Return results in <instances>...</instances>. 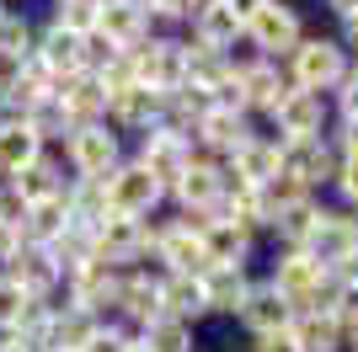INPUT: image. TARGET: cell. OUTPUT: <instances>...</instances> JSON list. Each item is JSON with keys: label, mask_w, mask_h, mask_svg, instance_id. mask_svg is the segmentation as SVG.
Returning <instances> with one entry per match:
<instances>
[{"label": "cell", "mask_w": 358, "mask_h": 352, "mask_svg": "<svg viewBox=\"0 0 358 352\" xmlns=\"http://www.w3.org/2000/svg\"><path fill=\"white\" fill-rule=\"evenodd\" d=\"M0 11H6V0H0Z\"/></svg>", "instance_id": "cell-54"}, {"label": "cell", "mask_w": 358, "mask_h": 352, "mask_svg": "<svg viewBox=\"0 0 358 352\" xmlns=\"http://www.w3.org/2000/svg\"><path fill=\"white\" fill-rule=\"evenodd\" d=\"M203 278V272H198ZM193 272H161V309L171 315V321H187L198 325L209 309H203V283H198Z\"/></svg>", "instance_id": "cell-34"}, {"label": "cell", "mask_w": 358, "mask_h": 352, "mask_svg": "<svg viewBox=\"0 0 358 352\" xmlns=\"http://www.w3.org/2000/svg\"><path fill=\"white\" fill-rule=\"evenodd\" d=\"M48 102H54V75H48L43 64H32V54L0 80V112L6 117H32Z\"/></svg>", "instance_id": "cell-18"}, {"label": "cell", "mask_w": 358, "mask_h": 352, "mask_svg": "<svg viewBox=\"0 0 358 352\" xmlns=\"http://www.w3.org/2000/svg\"><path fill=\"white\" fill-rule=\"evenodd\" d=\"M118 288H123V272H113V267H102V262H86L64 278L59 299L70 309L96 315V321H113V315H118Z\"/></svg>", "instance_id": "cell-11"}, {"label": "cell", "mask_w": 358, "mask_h": 352, "mask_svg": "<svg viewBox=\"0 0 358 352\" xmlns=\"http://www.w3.org/2000/svg\"><path fill=\"white\" fill-rule=\"evenodd\" d=\"M230 75H236V54H214V48H193L187 43V80L182 86L198 91V96H220L230 86Z\"/></svg>", "instance_id": "cell-32"}, {"label": "cell", "mask_w": 358, "mask_h": 352, "mask_svg": "<svg viewBox=\"0 0 358 352\" xmlns=\"http://www.w3.org/2000/svg\"><path fill=\"white\" fill-rule=\"evenodd\" d=\"M230 6H236V11H241V16H252V11H257V6H268V0H230Z\"/></svg>", "instance_id": "cell-51"}, {"label": "cell", "mask_w": 358, "mask_h": 352, "mask_svg": "<svg viewBox=\"0 0 358 352\" xmlns=\"http://www.w3.org/2000/svg\"><path fill=\"white\" fill-rule=\"evenodd\" d=\"M54 107L64 112V123L70 129H86V123H102L107 112V91L96 75H64V80H54Z\"/></svg>", "instance_id": "cell-23"}, {"label": "cell", "mask_w": 358, "mask_h": 352, "mask_svg": "<svg viewBox=\"0 0 358 352\" xmlns=\"http://www.w3.org/2000/svg\"><path fill=\"white\" fill-rule=\"evenodd\" d=\"M102 123L113 133H145V129H155L161 123V96L150 86H123V91H107V112H102Z\"/></svg>", "instance_id": "cell-21"}, {"label": "cell", "mask_w": 358, "mask_h": 352, "mask_svg": "<svg viewBox=\"0 0 358 352\" xmlns=\"http://www.w3.org/2000/svg\"><path fill=\"white\" fill-rule=\"evenodd\" d=\"M64 208H70L75 224L96 230V224L107 219V182H80V176H70V182H64Z\"/></svg>", "instance_id": "cell-36"}, {"label": "cell", "mask_w": 358, "mask_h": 352, "mask_svg": "<svg viewBox=\"0 0 358 352\" xmlns=\"http://www.w3.org/2000/svg\"><path fill=\"white\" fill-rule=\"evenodd\" d=\"M16 246H22V230H16V224H6V219H0V267L11 262V251H16Z\"/></svg>", "instance_id": "cell-49"}, {"label": "cell", "mask_w": 358, "mask_h": 352, "mask_svg": "<svg viewBox=\"0 0 358 352\" xmlns=\"http://www.w3.org/2000/svg\"><path fill=\"white\" fill-rule=\"evenodd\" d=\"M107 0H54V16L48 22H59V27L80 32V38H91L96 32V16H102Z\"/></svg>", "instance_id": "cell-40"}, {"label": "cell", "mask_w": 358, "mask_h": 352, "mask_svg": "<svg viewBox=\"0 0 358 352\" xmlns=\"http://www.w3.org/2000/svg\"><path fill=\"white\" fill-rule=\"evenodd\" d=\"M155 315H166V309H161V272H155V267H134V272H123L118 315H113V321L129 325V331H139V325H150Z\"/></svg>", "instance_id": "cell-22"}, {"label": "cell", "mask_w": 358, "mask_h": 352, "mask_svg": "<svg viewBox=\"0 0 358 352\" xmlns=\"http://www.w3.org/2000/svg\"><path fill=\"white\" fill-rule=\"evenodd\" d=\"M59 161H64V171L80 176V182H107V176L129 161V145H123V133H113L107 123H86V129H70V139L59 145Z\"/></svg>", "instance_id": "cell-3"}, {"label": "cell", "mask_w": 358, "mask_h": 352, "mask_svg": "<svg viewBox=\"0 0 358 352\" xmlns=\"http://www.w3.org/2000/svg\"><path fill=\"white\" fill-rule=\"evenodd\" d=\"M139 6L150 11V22H155V27H187L203 0H139Z\"/></svg>", "instance_id": "cell-41"}, {"label": "cell", "mask_w": 358, "mask_h": 352, "mask_svg": "<svg viewBox=\"0 0 358 352\" xmlns=\"http://www.w3.org/2000/svg\"><path fill=\"white\" fill-rule=\"evenodd\" d=\"M327 102L337 107V117H358V75H353V70H348V80H343L337 91H331Z\"/></svg>", "instance_id": "cell-46"}, {"label": "cell", "mask_w": 358, "mask_h": 352, "mask_svg": "<svg viewBox=\"0 0 358 352\" xmlns=\"http://www.w3.org/2000/svg\"><path fill=\"white\" fill-rule=\"evenodd\" d=\"M166 198L177 203V214H182L187 224H198V230H203V224L220 214V203H224V166L198 155V161L187 166V176H182L177 187L166 192Z\"/></svg>", "instance_id": "cell-8"}, {"label": "cell", "mask_w": 358, "mask_h": 352, "mask_svg": "<svg viewBox=\"0 0 358 352\" xmlns=\"http://www.w3.org/2000/svg\"><path fill=\"white\" fill-rule=\"evenodd\" d=\"M0 192H6V182H0Z\"/></svg>", "instance_id": "cell-55"}, {"label": "cell", "mask_w": 358, "mask_h": 352, "mask_svg": "<svg viewBox=\"0 0 358 352\" xmlns=\"http://www.w3.org/2000/svg\"><path fill=\"white\" fill-rule=\"evenodd\" d=\"M331 192L343 198L337 208L358 214V155H337V171H331Z\"/></svg>", "instance_id": "cell-43"}, {"label": "cell", "mask_w": 358, "mask_h": 352, "mask_svg": "<svg viewBox=\"0 0 358 352\" xmlns=\"http://www.w3.org/2000/svg\"><path fill=\"white\" fill-rule=\"evenodd\" d=\"M198 246H203V267H246V262H252V251H257V240L246 230H236L230 219L214 214V219L198 230Z\"/></svg>", "instance_id": "cell-27"}, {"label": "cell", "mask_w": 358, "mask_h": 352, "mask_svg": "<svg viewBox=\"0 0 358 352\" xmlns=\"http://www.w3.org/2000/svg\"><path fill=\"white\" fill-rule=\"evenodd\" d=\"M252 117L241 112V107H224V102H209L203 112H198V123H193V149L203 155V161H230L246 139H252Z\"/></svg>", "instance_id": "cell-9"}, {"label": "cell", "mask_w": 358, "mask_h": 352, "mask_svg": "<svg viewBox=\"0 0 358 352\" xmlns=\"http://www.w3.org/2000/svg\"><path fill=\"white\" fill-rule=\"evenodd\" d=\"M343 352H358V325H348V347Z\"/></svg>", "instance_id": "cell-52"}, {"label": "cell", "mask_w": 358, "mask_h": 352, "mask_svg": "<svg viewBox=\"0 0 358 352\" xmlns=\"http://www.w3.org/2000/svg\"><path fill=\"white\" fill-rule=\"evenodd\" d=\"M252 352H299L289 331H268V337H252Z\"/></svg>", "instance_id": "cell-48"}, {"label": "cell", "mask_w": 358, "mask_h": 352, "mask_svg": "<svg viewBox=\"0 0 358 352\" xmlns=\"http://www.w3.org/2000/svg\"><path fill=\"white\" fill-rule=\"evenodd\" d=\"M273 123V139H321L331 133V102L327 96H315V91H284V102L268 112Z\"/></svg>", "instance_id": "cell-14"}, {"label": "cell", "mask_w": 358, "mask_h": 352, "mask_svg": "<svg viewBox=\"0 0 358 352\" xmlns=\"http://www.w3.org/2000/svg\"><path fill=\"white\" fill-rule=\"evenodd\" d=\"M236 321H241V331H246V337H268V331H289L294 309H289L284 299H278V288L262 278V283H252V293H246V299H241Z\"/></svg>", "instance_id": "cell-26"}, {"label": "cell", "mask_w": 358, "mask_h": 352, "mask_svg": "<svg viewBox=\"0 0 358 352\" xmlns=\"http://www.w3.org/2000/svg\"><path fill=\"white\" fill-rule=\"evenodd\" d=\"M187 43L193 48H214V54H236V48H246V16L230 6V0H203L193 11V22H187Z\"/></svg>", "instance_id": "cell-17"}, {"label": "cell", "mask_w": 358, "mask_h": 352, "mask_svg": "<svg viewBox=\"0 0 358 352\" xmlns=\"http://www.w3.org/2000/svg\"><path fill=\"white\" fill-rule=\"evenodd\" d=\"M64 182H70V171H64V161H59V149H43L38 161H27L16 176H6V187L22 198V203H48V198H59L64 192Z\"/></svg>", "instance_id": "cell-25"}, {"label": "cell", "mask_w": 358, "mask_h": 352, "mask_svg": "<svg viewBox=\"0 0 358 352\" xmlns=\"http://www.w3.org/2000/svg\"><path fill=\"white\" fill-rule=\"evenodd\" d=\"M129 64H134V80L150 86L155 96H171L187 80V38H171V32H155L150 43L129 48Z\"/></svg>", "instance_id": "cell-6"}, {"label": "cell", "mask_w": 358, "mask_h": 352, "mask_svg": "<svg viewBox=\"0 0 358 352\" xmlns=\"http://www.w3.org/2000/svg\"><path fill=\"white\" fill-rule=\"evenodd\" d=\"M284 80L294 91L331 96V91L348 80V48L337 43V32H305L284 59Z\"/></svg>", "instance_id": "cell-1"}, {"label": "cell", "mask_w": 358, "mask_h": 352, "mask_svg": "<svg viewBox=\"0 0 358 352\" xmlns=\"http://www.w3.org/2000/svg\"><path fill=\"white\" fill-rule=\"evenodd\" d=\"M321 6H327V11L337 16V22H348V16H358V0H321Z\"/></svg>", "instance_id": "cell-50"}, {"label": "cell", "mask_w": 358, "mask_h": 352, "mask_svg": "<svg viewBox=\"0 0 358 352\" xmlns=\"http://www.w3.org/2000/svg\"><path fill=\"white\" fill-rule=\"evenodd\" d=\"M96 315H86V309H70L59 299L54 305V315H48V352H86V342L96 337Z\"/></svg>", "instance_id": "cell-35"}, {"label": "cell", "mask_w": 358, "mask_h": 352, "mask_svg": "<svg viewBox=\"0 0 358 352\" xmlns=\"http://www.w3.org/2000/svg\"><path fill=\"white\" fill-rule=\"evenodd\" d=\"M145 235L150 219H123V214H107L96 230H91V256L113 272H134L145 267Z\"/></svg>", "instance_id": "cell-10"}, {"label": "cell", "mask_w": 358, "mask_h": 352, "mask_svg": "<svg viewBox=\"0 0 358 352\" xmlns=\"http://www.w3.org/2000/svg\"><path fill=\"white\" fill-rule=\"evenodd\" d=\"M278 171L294 176L299 187H331V171H337V145H331V133L321 139H278Z\"/></svg>", "instance_id": "cell-13"}, {"label": "cell", "mask_w": 358, "mask_h": 352, "mask_svg": "<svg viewBox=\"0 0 358 352\" xmlns=\"http://www.w3.org/2000/svg\"><path fill=\"white\" fill-rule=\"evenodd\" d=\"M305 251H310L327 272H343L358 256V214H348V208H321V219H315Z\"/></svg>", "instance_id": "cell-15"}, {"label": "cell", "mask_w": 358, "mask_h": 352, "mask_svg": "<svg viewBox=\"0 0 358 352\" xmlns=\"http://www.w3.org/2000/svg\"><path fill=\"white\" fill-rule=\"evenodd\" d=\"M64 224H70V208H64V192H59V198L27 208V219H22V240H27V246H48Z\"/></svg>", "instance_id": "cell-38"}, {"label": "cell", "mask_w": 358, "mask_h": 352, "mask_svg": "<svg viewBox=\"0 0 358 352\" xmlns=\"http://www.w3.org/2000/svg\"><path fill=\"white\" fill-rule=\"evenodd\" d=\"M327 315H337V321H343V331H348V325H358V283H348L343 272L331 278V293H327Z\"/></svg>", "instance_id": "cell-42"}, {"label": "cell", "mask_w": 358, "mask_h": 352, "mask_svg": "<svg viewBox=\"0 0 358 352\" xmlns=\"http://www.w3.org/2000/svg\"><path fill=\"white\" fill-rule=\"evenodd\" d=\"M236 91H241V107H246V117L262 112L268 117L273 107L284 102V64L278 59H257V54H236Z\"/></svg>", "instance_id": "cell-16"}, {"label": "cell", "mask_w": 358, "mask_h": 352, "mask_svg": "<svg viewBox=\"0 0 358 352\" xmlns=\"http://www.w3.org/2000/svg\"><path fill=\"white\" fill-rule=\"evenodd\" d=\"M48 256H54V267H59L64 278H70L75 267H86V262H96V256H91V230L86 224H64L59 235H54V240H48Z\"/></svg>", "instance_id": "cell-39"}, {"label": "cell", "mask_w": 358, "mask_h": 352, "mask_svg": "<svg viewBox=\"0 0 358 352\" xmlns=\"http://www.w3.org/2000/svg\"><path fill=\"white\" fill-rule=\"evenodd\" d=\"M224 176H236V182H246V187L273 182V176H278V139H273V133H252V139L224 161Z\"/></svg>", "instance_id": "cell-28"}, {"label": "cell", "mask_w": 358, "mask_h": 352, "mask_svg": "<svg viewBox=\"0 0 358 352\" xmlns=\"http://www.w3.org/2000/svg\"><path fill=\"white\" fill-rule=\"evenodd\" d=\"M32 293H22L6 272H0V331H11V325H22V315H27Z\"/></svg>", "instance_id": "cell-44"}, {"label": "cell", "mask_w": 358, "mask_h": 352, "mask_svg": "<svg viewBox=\"0 0 358 352\" xmlns=\"http://www.w3.org/2000/svg\"><path fill=\"white\" fill-rule=\"evenodd\" d=\"M198 283H203V309H209V315H236L257 278L246 272V267H209Z\"/></svg>", "instance_id": "cell-30"}, {"label": "cell", "mask_w": 358, "mask_h": 352, "mask_svg": "<svg viewBox=\"0 0 358 352\" xmlns=\"http://www.w3.org/2000/svg\"><path fill=\"white\" fill-rule=\"evenodd\" d=\"M96 38H107L113 48H139L155 38V22H150V11L139 6V0H107L102 16H96Z\"/></svg>", "instance_id": "cell-24"}, {"label": "cell", "mask_w": 358, "mask_h": 352, "mask_svg": "<svg viewBox=\"0 0 358 352\" xmlns=\"http://www.w3.org/2000/svg\"><path fill=\"white\" fill-rule=\"evenodd\" d=\"M343 278H348V283H358V256H353V262L343 267Z\"/></svg>", "instance_id": "cell-53"}, {"label": "cell", "mask_w": 358, "mask_h": 352, "mask_svg": "<svg viewBox=\"0 0 358 352\" xmlns=\"http://www.w3.org/2000/svg\"><path fill=\"white\" fill-rule=\"evenodd\" d=\"M321 198H299V203H289V208H278L268 219V235H273V246L278 251H305V240H310V230H315V219H321Z\"/></svg>", "instance_id": "cell-31"}, {"label": "cell", "mask_w": 358, "mask_h": 352, "mask_svg": "<svg viewBox=\"0 0 358 352\" xmlns=\"http://www.w3.org/2000/svg\"><path fill=\"white\" fill-rule=\"evenodd\" d=\"M145 267L155 272H209L203 267V246H198V224H187L182 214L171 219H150V235H145Z\"/></svg>", "instance_id": "cell-5"}, {"label": "cell", "mask_w": 358, "mask_h": 352, "mask_svg": "<svg viewBox=\"0 0 358 352\" xmlns=\"http://www.w3.org/2000/svg\"><path fill=\"white\" fill-rule=\"evenodd\" d=\"M299 38H305V16H299V6H289V0H268V6H257V11L246 16V48H252L257 59H278V64H284Z\"/></svg>", "instance_id": "cell-7"}, {"label": "cell", "mask_w": 358, "mask_h": 352, "mask_svg": "<svg viewBox=\"0 0 358 352\" xmlns=\"http://www.w3.org/2000/svg\"><path fill=\"white\" fill-rule=\"evenodd\" d=\"M32 64H43L54 80L80 75L86 70V38L70 32V27H59V22H43V27L32 32Z\"/></svg>", "instance_id": "cell-19"}, {"label": "cell", "mask_w": 358, "mask_h": 352, "mask_svg": "<svg viewBox=\"0 0 358 352\" xmlns=\"http://www.w3.org/2000/svg\"><path fill=\"white\" fill-rule=\"evenodd\" d=\"M289 337H294L299 352H343L348 347L343 321L327 315V309H299L294 321H289Z\"/></svg>", "instance_id": "cell-29"}, {"label": "cell", "mask_w": 358, "mask_h": 352, "mask_svg": "<svg viewBox=\"0 0 358 352\" xmlns=\"http://www.w3.org/2000/svg\"><path fill=\"white\" fill-rule=\"evenodd\" d=\"M331 278H337V272H327L310 251H273L268 283L278 288V299H284L294 315H299V309H327Z\"/></svg>", "instance_id": "cell-2"}, {"label": "cell", "mask_w": 358, "mask_h": 352, "mask_svg": "<svg viewBox=\"0 0 358 352\" xmlns=\"http://www.w3.org/2000/svg\"><path fill=\"white\" fill-rule=\"evenodd\" d=\"M0 272H6L22 293H32V299H59V288H64V272L54 267L48 246H27V240L11 251V262L0 267Z\"/></svg>", "instance_id": "cell-20"}, {"label": "cell", "mask_w": 358, "mask_h": 352, "mask_svg": "<svg viewBox=\"0 0 358 352\" xmlns=\"http://www.w3.org/2000/svg\"><path fill=\"white\" fill-rule=\"evenodd\" d=\"M129 161L145 166L155 182H161L166 192L177 187L182 176H187V166L198 161V149H193V133H182V129H166V123H155V129H145L134 139V149H129Z\"/></svg>", "instance_id": "cell-4"}, {"label": "cell", "mask_w": 358, "mask_h": 352, "mask_svg": "<svg viewBox=\"0 0 358 352\" xmlns=\"http://www.w3.org/2000/svg\"><path fill=\"white\" fill-rule=\"evenodd\" d=\"M129 342H134V331L118 321H102L96 325V337L86 342V352H129Z\"/></svg>", "instance_id": "cell-45"}, {"label": "cell", "mask_w": 358, "mask_h": 352, "mask_svg": "<svg viewBox=\"0 0 358 352\" xmlns=\"http://www.w3.org/2000/svg\"><path fill=\"white\" fill-rule=\"evenodd\" d=\"M38 155H43V139L32 133L27 117H6L0 112V182L16 176L27 161H38Z\"/></svg>", "instance_id": "cell-33"}, {"label": "cell", "mask_w": 358, "mask_h": 352, "mask_svg": "<svg viewBox=\"0 0 358 352\" xmlns=\"http://www.w3.org/2000/svg\"><path fill=\"white\" fill-rule=\"evenodd\" d=\"M331 145H337V155H358V117H337Z\"/></svg>", "instance_id": "cell-47"}, {"label": "cell", "mask_w": 358, "mask_h": 352, "mask_svg": "<svg viewBox=\"0 0 358 352\" xmlns=\"http://www.w3.org/2000/svg\"><path fill=\"white\" fill-rule=\"evenodd\" d=\"M139 347L145 352H198V337L187 321H171V315H155L150 325H139L134 331Z\"/></svg>", "instance_id": "cell-37"}, {"label": "cell", "mask_w": 358, "mask_h": 352, "mask_svg": "<svg viewBox=\"0 0 358 352\" xmlns=\"http://www.w3.org/2000/svg\"><path fill=\"white\" fill-rule=\"evenodd\" d=\"M166 203V187L145 166L123 161L118 171L107 176V214H123V219H155V208Z\"/></svg>", "instance_id": "cell-12"}]
</instances>
